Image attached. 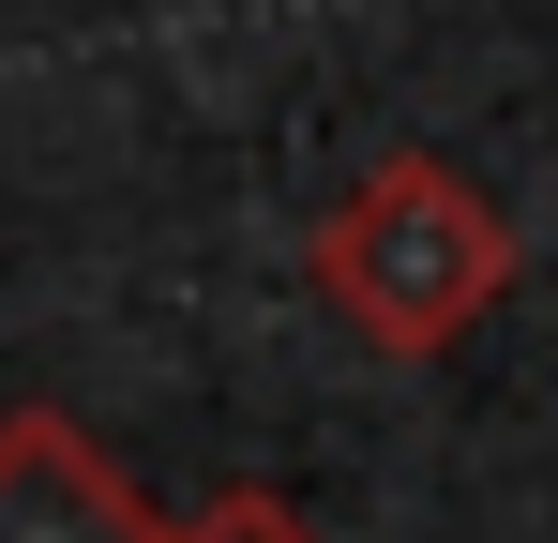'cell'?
<instances>
[{"instance_id": "6da1fadb", "label": "cell", "mask_w": 558, "mask_h": 543, "mask_svg": "<svg viewBox=\"0 0 558 543\" xmlns=\"http://www.w3.org/2000/svg\"><path fill=\"white\" fill-rule=\"evenodd\" d=\"M302 287H317L377 362H438V348H468V333L498 317V287H513V212H498L468 167H438V152H392V167H363L332 212H317Z\"/></svg>"}, {"instance_id": "7a4b0ae2", "label": "cell", "mask_w": 558, "mask_h": 543, "mask_svg": "<svg viewBox=\"0 0 558 543\" xmlns=\"http://www.w3.org/2000/svg\"><path fill=\"white\" fill-rule=\"evenodd\" d=\"M0 543H167L121 452L61 408H0Z\"/></svg>"}, {"instance_id": "3957f363", "label": "cell", "mask_w": 558, "mask_h": 543, "mask_svg": "<svg viewBox=\"0 0 558 543\" xmlns=\"http://www.w3.org/2000/svg\"><path fill=\"white\" fill-rule=\"evenodd\" d=\"M167 543H317V529H302L287 498H257V483H227V498H211V514H182Z\"/></svg>"}]
</instances>
